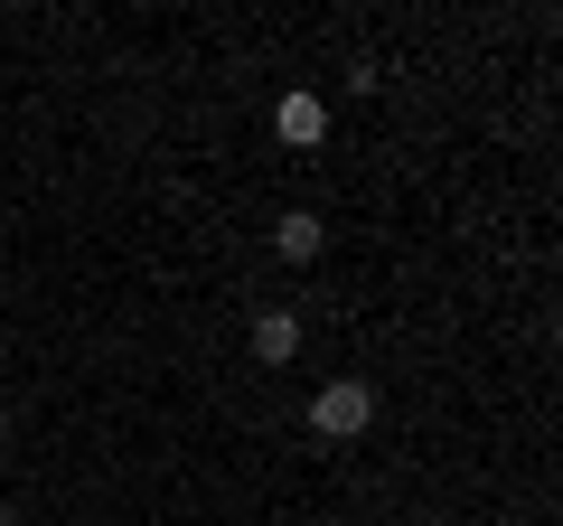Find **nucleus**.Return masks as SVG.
<instances>
[{
    "instance_id": "nucleus-1",
    "label": "nucleus",
    "mask_w": 563,
    "mask_h": 526,
    "mask_svg": "<svg viewBox=\"0 0 563 526\" xmlns=\"http://www.w3.org/2000/svg\"><path fill=\"white\" fill-rule=\"evenodd\" d=\"M310 424H320L329 442H357V432L376 424V385H366V376H329L320 405H310Z\"/></svg>"
},
{
    "instance_id": "nucleus-2",
    "label": "nucleus",
    "mask_w": 563,
    "mask_h": 526,
    "mask_svg": "<svg viewBox=\"0 0 563 526\" xmlns=\"http://www.w3.org/2000/svg\"><path fill=\"white\" fill-rule=\"evenodd\" d=\"M273 132H282L291 151H320V142H329V103H320V95H282V103H273Z\"/></svg>"
},
{
    "instance_id": "nucleus-3",
    "label": "nucleus",
    "mask_w": 563,
    "mask_h": 526,
    "mask_svg": "<svg viewBox=\"0 0 563 526\" xmlns=\"http://www.w3.org/2000/svg\"><path fill=\"white\" fill-rule=\"evenodd\" d=\"M254 358L263 366H291V358H301V320H291V310H254Z\"/></svg>"
},
{
    "instance_id": "nucleus-4",
    "label": "nucleus",
    "mask_w": 563,
    "mask_h": 526,
    "mask_svg": "<svg viewBox=\"0 0 563 526\" xmlns=\"http://www.w3.org/2000/svg\"><path fill=\"white\" fill-rule=\"evenodd\" d=\"M273 254H291V263H310V254H320V217H310V207H291V217L273 226Z\"/></svg>"
},
{
    "instance_id": "nucleus-5",
    "label": "nucleus",
    "mask_w": 563,
    "mask_h": 526,
    "mask_svg": "<svg viewBox=\"0 0 563 526\" xmlns=\"http://www.w3.org/2000/svg\"><path fill=\"white\" fill-rule=\"evenodd\" d=\"M0 526H20V507H10V498H0Z\"/></svg>"
},
{
    "instance_id": "nucleus-6",
    "label": "nucleus",
    "mask_w": 563,
    "mask_h": 526,
    "mask_svg": "<svg viewBox=\"0 0 563 526\" xmlns=\"http://www.w3.org/2000/svg\"><path fill=\"white\" fill-rule=\"evenodd\" d=\"M0 442H10V414H0Z\"/></svg>"
}]
</instances>
